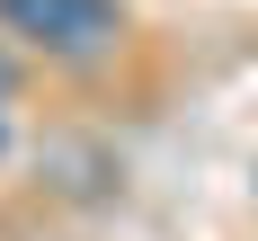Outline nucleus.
Instances as JSON below:
<instances>
[{
    "instance_id": "1",
    "label": "nucleus",
    "mask_w": 258,
    "mask_h": 241,
    "mask_svg": "<svg viewBox=\"0 0 258 241\" xmlns=\"http://www.w3.org/2000/svg\"><path fill=\"white\" fill-rule=\"evenodd\" d=\"M0 18H9V36L62 54V63H89V54H107L125 36V9L116 0H0Z\"/></svg>"
},
{
    "instance_id": "2",
    "label": "nucleus",
    "mask_w": 258,
    "mask_h": 241,
    "mask_svg": "<svg viewBox=\"0 0 258 241\" xmlns=\"http://www.w3.org/2000/svg\"><path fill=\"white\" fill-rule=\"evenodd\" d=\"M0 152H9V116H0Z\"/></svg>"
}]
</instances>
